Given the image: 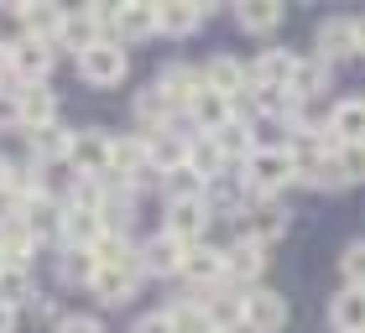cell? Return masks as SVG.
<instances>
[{"mask_svg":"<svg viewBox=\"0 0 365 333\" xmlns=\"http://www.w3.org/2000/svg\"><path fill=\"white\" fill-rule=\"evenodd\" d=\"M245 177H251L256 193H277L297 177V166L287 157V146H256V152L245 157Z\"/></svg>","mask_w":365,"mask_h":333,"instance_id":"6da1fadb","label":"cell"},{"mask_svg":"<svg viewBox=\"0 0 365 333\" xmlns=\"http://www.w3.org/2000/svg\"><path fill=\"white\" fill-rule=\"evenodd\" d=\"M125 47L120 42H94L89 53H78V78L84 83H99V89H110V83L125 78Z\"/></svg>","mask_w":365,"mask_h":333,"instance_id":"7a4b0ae2","label":"cell"},{"mask_svg":"<svg viewBox=\"0 0 365 333\" xmlns=\"http://www.w3.org/2000/svg\"><path fill=\"white\" fill-rule=\"evenodd\" d=\"M287 323V297L282 292H251L245 297V328L251 333H282Z\"/></svg>","mask_w":365,"mask_h":333,"instance_id":"3957f363","label":"cell"},{"mask_svg":"<svg viewBox=\"0 0 365 333\" xmlns=\"http://www.w3.org/2000/svg\"><path fill=\"white\" fill-rule=\"evenodd\" d=\"M53 115H58L53 89H42V83H21V89H16V120H21L26 130L53 125Z\"/></svg>","mask_w":365,"mask_h":333,"instance_id":"277c9868","label":"cell"},{"mask_svg":"<svg viewBox=\"0 0 365 333\" xmlns=\"http://www.w3.org/2000/svg\"><path fill=\"white\" fill-rule=\"evenodd\" d=\"M53 63H58V47H53V42H31V37H21V47H11V68L21 73L26 83H42L47 73H53Z\"/></svg>","mask_w":365,"mask_h":333,"instance_id":"5b68a950","label":"cell"},{"mask_svg":"<svg viewBox=\"0 0 365 333\" xmlns=\"http://www.w3.org/2000/svg\"><path fill=\"white\" fill-rule=\"evenodd\" d=\"M136 276L141 271H125V265H99V271L89 276V292L99 297V302H125V297H136Z\"/></svg>","mask_w":365,"mask_h":333,"instance_id":"8992f818","label":"cell"},{"mask_svg":"<svg viewBox=\"0 0 365 333\" xmlns=\"http://www.w3.org/2000/svg\"><path fill=\"white\" fill-rule=\"evenodd\" d=\"M105 16H110V11H78V16H63L58 42H68V47H78V53H89L94 42H105V37H99V31H105Z\"/></svg>","mask_w":365,"mask_h":333,"instance_id":"52a82bcc","label":"cell"},{"mask_svg":"<svg viewBox=\"0 0 365 333\" xmlns=\"http://www.w3.org/2000/svg\"><path fill=\"white\" fill-rule=\"evenodd\" d=\"M355 53V21H344V16H329L319 26V58L334 63V58H350Z\"/></svg>","mask_w":365,"mask_h":333,"instance_id":"ba28073f","label":"cell"},{"mask_svg":"<svg viewBox=\"0 0 365 333\" xmlns=\"http://www.w3.org/2000/svg\"><path fill=\"white\" fill-rule=\"evenodd\" d=\"M16 21L26 26V37H31V42H58L63 11H58V6H16Z\"/></svg>","mask_w":365,"mask_h":333,"instance_id":"9c48e42d","label":"cell"},{"mask_svg":"<svg viewBox=\"0 0 365 333\" xmlns=\"http://www.w3.org/2000/svg\"><path fill=\"white\" fill-rule=\"evenodd\" d=\"M105 26H115L120 37H146V31H157V6H115Z\"/></svg>","mask_w":365,"mask_h":333,"instance_id":"30bf717a","label":"cell"},{"mask_svg":"<svg viewBox=\"0 0 365 333\" xmlns=\"http://www.w3.org/2000/svg\"><path fill=\"white\" fill-rule=\"evenodd\" d=\"M204 89L225 94V99H235V94H245V68H240L235 58H214L209 68H204Z\"/></svg>","mask_w":365,"mask_h":333,"instance_id":"8fae6325","label":"cell"},{"mask_svg":"<svg viewBox=\"0 0 365 333\" xmlns=\"http://www.w3.org/2000/svg\"><path fill=\"white\" fill-rule=\"evenodd\" d=\"M73 166L78 172H110V141L99 136V130H89V136H73Z\"/></svg>","mask_w":365,"mask_h":333,"instance_id":"7c38bea8","label":"cell"},{"mask_svg":"<svg viewBox=\"0 0 365 333\" xmlns=\"http://www.w3.org/2000/svg\"><path fill=\"white\" fill-rule=\"evenodd\" d=\"M324 83H329V63H324V58H303V63H292L287 94H292V99H313Z\"/></svg>","mask_w":365,"mask_h":333,"instance_id":"4fadbf2b","label":"cell"},{"mask_svg":"<svg viewBox=\"0 0 365 333\" xmlns=\"http://www.w3.org/2000/svg\"><path fill=\"white\" fill-rule=\"evenodd\" d=\"M198 229H204V204H168V229L162 235H173L178 245H193Z\"/></svg>","mask_w":365,"mask_h":333,"instance_id":"5bb4252c","label":"cell"},{"mask_svg":"<svg viewBox=\"0 0 365 333\" xmlns=\"http://www.w3.org/2000/svg\"><path fill=\"white\" fill-rule=\"evenodd\" d=\"M225 255V276H261V265H267V250H261L256 240H240V245H230V250H220Z\"/></svg>","mask_w":365,"mask_h":333,"instance_id":"9a60e30c","label":"cell"},{"mask_svg":"<svg viewBox=\"0 0 365 333\" xmlns=\"http://www.w3.org/2000/svg\"><path fill=\"white\" fill-rule=\"evenodd\" d=\"M63 229L78 240V245H94L99 235H105V213H99V204H78L63 213Z\"/></svg>","mask_w":365,"mask_h":333,"instance_id":"2e32d148","label":"cell"},{"mask_svg":"<svg viewBox=\"0 0 365 333\" xmlns=\"http://www.w3.org/2000/svg\"><path fill=\"white\" fill-rule=\"evenodd\" d=\"M182 250H188V245H178L173 235H157L152 245L141 250V265H146V271H157V276H168V271H182Z\"/></svg>","mask_w":365,"mask_h":333,"instance_id":"e0dca14e","label":"cell"},{"mask_svg":"<svg viewBox=\"0 0 365 333\" xmlns=\"http://www.w3.org/2000/svg\"><path fill=\"white\" fill-rule=\"evenodd\" d=\"M329 125H334V136L344 146H365V99H344Z\"/></svg>","mask_w":365,"mask_h":333,"instance_id":"ac0fdd59","label":"cell"},{"mask_svg":"<svg viewBox=\"0 0 365 333\" xmlns=\"http://www.w3.org/2000/svg\"><path fill=\"white\" fill-rule=\"evenodd\" d=\"M329 318H334L339 333H365V292H339L334 297V307H329Z\"/></svg>","mask_w":365,"mask_h":333,"instance_id":"d6986e66","label":"cell"},{"mask_svg":"<svg viewBox=\"0 0 365 333\" xmlns=\"http://www.w3.org/2000/svg\"><path fill=\"white\" fill-rule=\"evenodd\" d=\"M188 110L198 115V125H204L209 136H214L220 125H230V99H225V94H214V89H198V94L188 99Z\"/></svg>","mask_w":365,"mask_h":333,"instance_id":"ffe728a7","label":"cell"},{"mask_svg":"<svg viewBox=\"0 0 365 333\" xmlns=\"http://www.w3.org/2000/svg\"><path fill=\"white\" fill-rule=\"evenodd\" d=\"M182 276H188V281H220L225 276V255H220V250L188 245V250H182Z\"/></svg>","mask_w":365,"mask_h":333,"instance_id":"44dd1931","label":"cell"},{"mask_svg":"<svg viewBox=\"0 0 365 333\" xmlns=\"http://www.w3.org/2000/svg\"><path fill=\"white\" fill-rule=\"evenodd\" d=\"M0 260H6V265H26V260H31V235H26L21 219H6V224H0Z\"/></svg>","mask_w":365,"mask_h":333,"instance_id":"7402d4cb","label":"cell"},{"mask_svg":"<svg viewBox=\"0 0 365 333\" xmlns=\"http://www.w3.org/2000/svg\"><path fill=\"white\" fill-rule=\"evenodd\" d=\"M198 21H204V6H157V31L168 37H188Z\"/></svg>","mask_w":365,"mask_h":333,"instance_id":"603a6c76","label":"cell"},{"mask_svg":"<svg viewBox=\"0 0 365 333\" xmlns=\"http://www.w3.org/2000/svg\"><path fill=\"white\" fill-rule=\"evenodd\" d=\"M21 224H26V235L37 240L42 229L53 235V229L63 224V213H58V204H53V198H26V208H21Z\"/></svg>","mask_w":365,"mask_h":333,"instance_id":"cb8c5ba5","label":"cell"},{"mask_svg":"<svg viewBox=\"0 0 365 333\" xmlns=\"http://www.w3.org/2000/svg\"><path fill=\"white\" fill-rule=\"evenodd\" d=\"M31 136V146H37V157H47V162H63L73 152V136L63 125H42V130H26Z\"/></svg>","mask_w":365,"mask_h":333,"instance_id":"d4e9b609","label":"cell"},{"mask_svg":"<svg viewBox=\"0 0 365 333\" xmlns=\"http://www.w3.org/2000/svg\"><path fill=\"white\" fill-rule=\"evenodd\" d=\"M204 318L214 333H225L230 323H245V297H209L204 302Z\"/></svg>","mask_w":365,"mask_h":333,"instance_id":"484cf974","label":"cell"},{"mask_svg":"<svg viewBox=\"0 0 365 333\" xmlns=\"http://www.w3.org/2000/svg\"><path fill=\"white\" fill-rule=\"evenodd\" d=\"M292 63H297V58H287V53H267V58L256 63V89H287Z\"/></svg>","mask_w":365,"mask_h":333,"instance_id":"4316f807","label":"cell"},{"mask_svg":"<svg viewBox=\"0 0 365 333\" xmlns=\"http://www.w3.org/2000/svg\"><path fill=\"white\" fill-rule=\"evenodd\" d=\"M198 193H204V177L193 166H173L168 172V204H198Z\"/></svg>","mask_w":365,"mask_h":333,"instance_id":"83f0119b","label":"cell"},{"mask_svg":"<svg viewBox=\"0 0 365 333\" xmlns=\"http://www.w3.org/2000/svg\"><path fill=\"white\" fill-rule=\"evenodd\" d=\"M235 21H240L245 31H272V26L282 21V6H277V0H256V6H240V11H235Z\"/></svg>","mask_w":365,"mask_h":333,"instance_id":"f1b7e54d","label":"cell"},{"mask_svg":"<svg viewBox=\"0 0 365 333\" xmlns=\"http://www.w3.org/2000/svg\"><path fill=\"white\" fill-rule=\"evenodd\" d=\"M31 297V281H26V265H0V302L16 307Z\"/></svg>","mask_w":365,"mask_h":333,"instance_id":"f546056e","label":"cell"},{"mask_svg":"<svg viewBox=\"0 0 365 333\" xmlns=\"http://www.w3.org/2000/svg\"><path fill=\"white\" fill-rule=\"evenodd\" d=\"M282 229H287V219H282V208H277V204H261V208H251V235H256V245L277 240Z\"/></svg>","mask_w":365,"mask_h":333,"instance_id":"4dcf8cb0","label":"cell"},{"mask_svg":"<svg viewBox=\"0 0 365 333\" xmlns=\"http://www.w3.org/2000/svg\"><path fill=\"white\" fill-rule=\"evenodd\" d=\"M168 323L173 333H209V318H204V302H182L168 312Z\"/></svg>","mask_w":365,"mask_h":333,"instance_id":"1f68e13d","label":"cell"},{"mask_svg":"<svg viewBox=\"0 0 365 333\" xmlns=\"http://www.w3.org/2000/svg\"><path fill=\"white\" fill-rule=\"evenodd\" d=\"M173 105H168V99H162L157 89H146L141 99H136V115H141V130H157L162 125V115H168Z\"/></svg>","mask_w":365,"mask_h":333,"instance_id":"d6a6232c","label":"cell"},{"mask_svg":"<svg viewBox=\"0 0 365 333\" xmlns=\"http://www.w3.org/2000/svg\"><path fill=\"white\" fill-rule=\"evenodd\" d=\"M334 166H339V177H344V182H355V177H365V146H339V157H334Z\"/></svg>","mask_w":365,"mask_h":333,"instance_id":"836d02e7","label":"cell"},{"mask_svg":"<svg viewBox=\"0 0 365 333\" xmlns=\"http://www.w3.org/2000/svg\"><path fill=\"white\" fill-rule=\"evenodd\" d=\"M339 265H344V276H350V287L365 292V240L344 250V260H339Z\"/></svg>","mask_w":365,"mask_h":333,"instance_id":"e575fe53","label":"cell"},{"mask_svg":"<svg viewBox=\"0 0 365 333\" xmlns=\"http://www.w3.org/2000/svg\"><path fill=\"white\" fill-rule=\"evenodd\" d=\"M58 333H105V328H99L94 318H63V323H58Z\"/></svg>","mask_w":365,"mask_h":333,"instance_id":"d590c367","label":"cell"},{"mask_svg":"<svg viewBox=\"0 0 365 333\" xmlns=\"http://www.w3.org/2000/svg\"><path fill=\"white\" fill-rule=\"evenodd\" d=\"M136 333H173V323H168V312H152V318L136 323Z\"/></svg>","mask_w":365,"mask_h":333,"instance_id":"8d00e7d4","label":"cell"},{"mask_svg":"<svg viewBox=\"0 0 365 333\" xmlns=\"http://www.w3.org/2000/svg\"><path fill=\"white\" fill-rule=\"evenodd\" d=\"M11 328H16V307L0 302V333H11Z\"/></svg>","mask_w":365,"mask_h":333,"instance_id":"74e56055","label":"cell"},{"mask_svg":"<svg viewBox=\"0 0 365 333\" xmlns=\"http://www.w3.org/2000/svg\"><path fill=\"white\" fill-rule=\"evenodd\" d=\"M355 53H365V16L355 21Z\"/></svg>","mask_w":365,"mask_h":333,"instance_id":"f35d334b","label":"cell"},{"mask_svg":"<svg viewBox=\"0 0 365 333\" xmlns=\"http://www.w3.org/2000/svg\"><path fill=\"white\" fill-rule=\"evenodd\" d=\"M0 265H6V260H0Z\"/></svg>","mask_w":365,"mask_h":333,"instance_id":"ab89813d","label":"cell"},{"mask_svg":"<svg viewBox=\"0 0 365 333\" xmlns=\"http://www.w3.org/2000/svg\"><path fill=\"white\" fill-rule=\"evenodd\" d=\"M209 333H214V328H209Z\"/></svg>","mask_w":365,"mask_h":333,"instance_id":"60d3db41","label":"cell"}]
</instances>
